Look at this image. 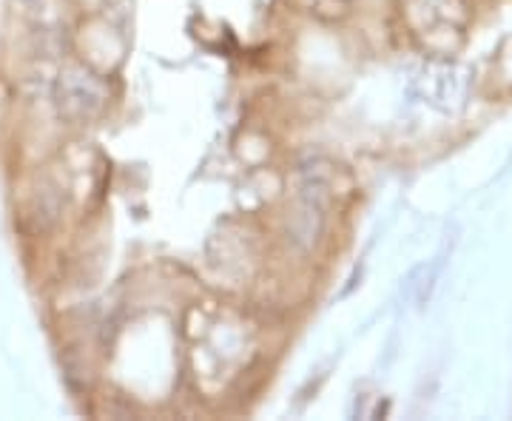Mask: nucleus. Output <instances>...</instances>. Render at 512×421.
Instances as JSON below:
<instances>
[{
    "label": "nucleus",
    "mask_w": 512,
    "mask_h": 421,
    "mask_svg": "<svg viewBox=\"0 0 512 421\" xmlns=\"http://www.w3.org/2000/svg\"><path fill=\"white\" fill-rule=\"evenodd\" d=\"M325 228V191L319 183H308L288 214V239L299 251H311Z\"/></svg>",
    "instance_id": "1"
},
{
    "label": "nucleus",
    "mask_w": 512,
    "mask_h": 421,
    "mask_svg": "<svg viewBox=\"0 0 512 421\" xmlns=\"http://www.w3.org/2000/svg\"><path fill=\"white\" fill-rule=\"evenodd\" d=\"M57 109L63 117L69 120H83V117H92L94 111L100 109L103 103V89L97 86L89 72H80V69H72V72L60 74L57 80Z\"/></svg>",
    "instance_id": "2"
},
{
    "label": "nucleus",
    "mask_w": 512,
    "mask_h": 421,
    "mask_svg": "<svg viewBox=\"0 0 512 421\" xmlns=\"http://www.w3.org/2000/svg\"><path fill=\"white\" fill-rule=\"evenodd\" d=\"M60 197H57L55 188H43V191H37L35 200H32V217L37 220L40 228H52L60 217Z\"/></svg>",
    "instance_id": "3"
}]
</instances>
